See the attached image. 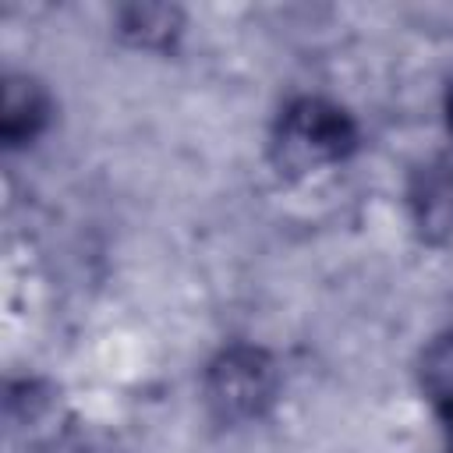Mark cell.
<instances>
[{
	"instance_id": "cell-6",
	"label": "cell",
	"mask_w": 453,
	"mask_h": 453,
	"mask_svg": "<svg viewBox=\"0 0 453 453\" xmlns=\"http://www.w3.org/2000/svg\"><path fill=\"white\" fill-rule=\"evenodd\" d=\"M421 386L442 414H453V333L428 343L421 357Z\"/></svg>"
},
{
	"instance_id": "cell-4",
	"label": "cell",
	"mask_w": 453,
	"mask_h": 453,
	"mask_svg": "<svg viewBox=\"0 0 453 453\" xmlns=\"http://www.w3.org/2000/svg\"><path fill=\"white\" fill-rule=\"evenodd\" d=\"M50 103L46 92L25 78V74H7L4 78V99H0V134L7 145H21L39 134L46 124Z\"/></svg>"
},
{
	"instance_id": "cell-3",
	"label": "cell",
	"mask_w": 453,
	"mask_h": 453,
	"mask_svg": "<svg viewBox=\"0 0 453 453\" xmlns=\"http://www.w3.org/2000/svg\"><path fill=\"white\" fill-rule=\"evenodd\" d=\"M411 216L425 241L453 237V159H435L411 184Z\"/></svg>"
},
{
	"instance_id": "cell-7",
	"label": "cell",
	"mask_w": 453,
	"mask_h": 453,
	"mask_svg": "<svg viewBox=\"0 0 453 453\" xmlns=\"http://www.w3.org/2000/svg\"><path fill=\"white\" fill-rule=\"evenodd\" d=\"M446 418V442H449V453H453V414H442Z\"/></svg>"
},
{
	"instance_id": "cell-1",
	"label": "cell",
	"mask_w": 453,
	"mask_h": 453,
	"mask_svg": "<svg viewBox=\"0 0 453 453\" xmlns=\"http://www.w3.org/2000/svg\"><path fill=\"white\" fill-rule=\"evenodd\" d=\"M357 142L354 120L326 99H297L280 113L273 156L287 173H311L340 163Z\"/></svg>"
},
{
	"instance_id": "cell-5",
	"label": "cell",
	"mask_w": 453,
	"mask_h": 453,
	"mask_svg": "<svg viewBox=\"0 0 453 453\" xmlns=\"http://www.w3.org/2000/svg\"><path fill=\"white\" fill-rule=\"evenodd\" d=\"M120 32L138 46H166L180 32V14L166 4H134L120 11Z\"/></svg>"
},
{
	"instance_id": "cell-2",
	"label": "cell",
	"mask_w": 453,
	"mask_h": 453,
	"mask_svg": "<svg viewBox=\"0 0 453 453\" xmlns=\"http://www.w3.org/2000/svg\"><path fill=\"white\" fill-rule=\"evenodd\" d=\"M276 365L258 347H230L205 372V403L226 421H251L276 400Z\"/></svg>"
},
{
	"instance_id": "cell-8",
	"label": "cell",
	"mask_w": 453,
	"mask_h": 453,
	"mask_svg": "<svg viewBox=\"0 0 453 453\" xmlns=\"http://www.w3.org/2000/svg\"><path fill=\"white\" fill-rule=\"evenodd\" d=\"M446 117H449V127H453V88H449V96H446Z\"/></svg>"
}]
</instances>
